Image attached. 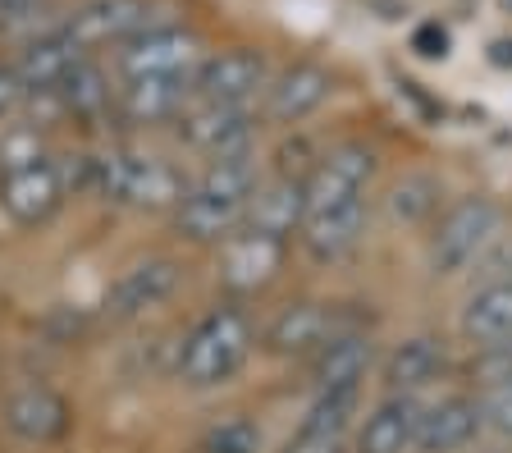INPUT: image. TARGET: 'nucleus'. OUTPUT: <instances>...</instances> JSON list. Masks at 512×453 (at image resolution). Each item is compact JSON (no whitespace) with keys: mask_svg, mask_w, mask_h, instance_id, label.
I'll list each match as a JSON object with an SVG mask.
<instances>
[{"mask_svg":"<svg viewBox=\"0 0 512 453\" xmlns=\"http://www.w3.org/2000/svg\"><path fill=\"white\" fill-rule=\"evenodd\" d=\"M480 426L503 440H512V376L508 380H494V385L480 389Z\"/></svg>","mask_w":512,"mask_h":453,"instance_id":"29","label":"nucleus"},{"mask_svg":"<svg viewBox=\"0 0 512 453\" xmlns=\"http://www.w3.org/2000/svg\"><path fill=\"white\" fill-rule=\"evenodd\" d=\"M206 42L192 28H179V23H160L151 33L133 37L115 51V69L119 78H197L206 60Z\"/></svg>","mask_w":512,"mask_h":453,"instance_id":"6","label":"nucleus"},{"mask_svg":"<svg viewBox=\"0 0 512 453\" xmlns=\"http://www.w3.org/2000/svg\"><path fill=\"white\" fill-rule=\"evenodd\" d=\"M416 421H421V403L412 394H389L362 421L352 449L357 453H407L416 444Z\"/></svg>","mask_w":512,"mask_h":453,"instance_id":"21","label":"nucleus"},{"mask_svg":"<svg viewBox=\"0 0 512 453\" xmlns=\"http://www.w3.org/2000/svg\"><path fill=\"white\" fill-rule=\"evenodd\" d=\"M375 165L380 161H375V151L366 142H339V147H330L307 174V206L302 211L366 197V188L375 179Z\"/></svg>","mask_w":512,"mask_h":453,"instance_id":"10","label":"nucleus"},{"mask_svg":"<svg viewBox=\"0 0 512 453\" xmlns=\"http://www.w3.org/2000/svg\"><path fill=\"white\" fill-rule=\"evenodd\" d=\"M375 367V339L366 330L334 339L330 348H320L311 357V385L316 394H362L366 371Z\"/></svg>","mask_w":512,"mask_h":453,"instance_id":"17","label":"nucleus"},{"mask_svg":"<svg viewBox=\"0 0 512 453\" xmlns=\"http://www.w3.org/2000/svg\"><path fill=\"white\" fill-rule=\"evenodd\" d=\"M494 60H499V65H512V42H499V46H494Z\"/></svg>","mask_w":512,"mask_h":453,"instance_id":"34","label":"nucleus"},{"mask_svg":"<svg viewBox=\"0 0 512 453\" xmlns=\"http://www.w3.org/2000/svg\"><path fill=\"white\" fill-rule=\"evenodd\" d=\"M284 453H348V440H343V435H311V431H298L293 440L284 444Z\"/></svg>","mask_w":512,"mask_h":453,"instance_id":"30","label":"nucleus"},{"mask_svg":"<svg viewBox=\"0 0 512 453\" xmlns=\"http://www.w3.org/2000/svg\"><path fill=\"white\" fill-rule=\"evenodd\" d=\"M183 284V270L174 257H147L138 266H128L110 289V316L119 321H138V316L156 312L160 302H170Z\"/></svg>","mask_w":512,"mask_h":453,"instance_id":"15","label":"nucleus"},{"mask_svg":"<svg viewBox=\"0 0 512 453\" xmlns=\"http://www.w3.org/2000/svg\"><path fill=\"white\" fill-rule=\"evenodd\" d=\"M366 216H371V202L366 197H352V202H334V206H316V211H302V252L320 266L343 261L357 243H362Z\"/></svg>","mask_w":512,"mask_h":453,"instance_id":"11","label":"nucleus"},{"mask_svg":"<svg viewBox=\"0 0 512 453\" xmlns=\"http://www.w3.org/2000/svg\"><path fill=\"white\" fill-rule=\"evenodd\" d=\"M74 60H83V51L64 37L60 23L46 28V33H37V37H28L23 51H19V60H14V74H19V83H23V97H51L55 87L64 83V74L74 69Z\"/></svg>","mask_w":512,"mask_h":453,"instance_id":"16","label":"nucleus"},{"mask_svg":"<svg viewBox=\"0 0 512 453\" xmlns=\"http://www.w3.org/2000/svg\"><path fill=\"white\" fill-rule=\"evenodd\" d=\"M42 161H51V156H46L42 129H32V124H10V129H0V174L28 170V165H42Z\"/></svg>","mask_w":512,"mask_h":453,"instance_id":"27","label":"nucleus"},{"mask_svg":"<svg viewBox=\"0 0 512 453\" xmlns=\"http://www.w3.org/2000/svg\"><path fill=\"white\" fill-rule=\"evenodd\" d=\"M499 234H503V206L494 197H476V193L458 197L430 229V248H426L430 270L435 275H462L499 243Z\"/></svg>","mask_w":512,"mask_h":453,"instance_id":"3","label":"nucleus"},{"mask_svg":"<svg viewBox=\"0 0 512 453\" xmlns=\"http://www.w3.org/2000/svg\"><path fill=\"white\" fill-rule=\"evenodd\" d=\"M19 106H23L19 74H14V65H0V124H5V119H10Z\"/></svg>","mask_w":512,"mask_h":453,"instance_id":"31","label":"nucleus"},{"mask_svg":"<svg viewBox=\"0 0 512 453\" xmlns=\"http://www.w3.org/2000/svg\"><path fill=\"white\" fill-rule=\"evenodd\" d=\"M302 206H307V174H275L266 184H256L243 225L288 243L302 229Z\"/></svg>","mask_w":512,"mask_h":453,"instance_id":"19","label":"nucleus"},{"mask_svg":"<svg viewBox=\"0 0 512 453\" xmlns=\"http://www.w3.org/2000/svg\"><path fill=\"white\" fill-rule=\"evenodd\" d=\"M0 417H5V431L19 435L23 444H55L74 426L69 399L55 394L51 385H37V380L14 389L10 399H5V408H0Z\"/></svg>","mask_w":512,"mask_h":453,"instance_id":"12","label":"nucleus"},{"mask_svg":"<svg viewBox=\"0 0 512 453\" xmlns=\"http://www.w3.org/2000/svg\"><path fill=\"white\" fill-rule=\"evenodd\" d=\"M288 243L275 234H261L252 225H238L234 234L220 243V284L234 298H252V293L270 289L284 270Z\"/></svg>","mask_w":512,"mask_h":453,"instance_id":"8","label":"nucleus"},{"mask_svg":"<svg viewBox=\"0 0 512 453\" xmlns=\"http://www.w3.org/2000/svg\"><path fill=\"white\" fill-rule=\"evenodd\" d=\"M32 5H37V0H0V28H14V23H23L32 14Z\"/></svg>","mask_w":512,"mask_h":453,"instance_id":"33","label":"nucleus"},{"mask_svg":"<svg viewBox=\"0 0 512 453\" xmlns=\"http://www.w3.org/2000/svg\"><path fill=\"white\" fill-rule=\"evenodd\" d=\"M160 23L165 19H160L156 0H83V5H74V10L64 14L60 28L83 55H96V51H106V46L119 51L124 42L151 33Z\"/></svg>","mask_w":512,"mask_h":453,"instance_id":"4","label":"nucleus"},{"mask_svg":"<svg viewBox=\"0 0 512 453\" xmlns=\"http://www.w3.org/2000/svg\"><path fill=\"white\" fill-rule=\"evenodd\" d=\"M64 197H69V188H64L55 161L0 174V206H5V216L19 220V225H46L64 206Z\"/></svg>","mask_w":512,"mask_h":453,"instance_id":"14","label":"nucleus"},{"mask_svg":"<svg viewBox=\"0 0 512 453\" xmlns=\"http://www.w3.org/2000/svg\"><path fill=\"white\" fill-rule=\"evenodd\" d=\"M352 330H366L352 307H339V302H293L266 325L261 344L275 357H316L320 348H330L334 339L352 335Z\"/></svg>","mask_w":512,"mask_h":453,"instance_id":"5","label":"nucleus"},{"mask_svg":"<svg viewBox=\"0 0 512 453\" xmlns=\"http://www.w3.org/2000/svg\"><path fill=\"white\" fill-rule=\"evenodd\" d=\"M412 46H416L421 55H426V60H435V55H444V51H448V33L439 28V23H426V28H421V33L412 37Z\"/></svg>","mask_w":512,"mask_h":453,"instance_id":"32","label":"nucleus"},{"mask_svg":"<svg viewBox=\"0 0 512 453\" xmlns=\"http://www.w3.org/2000/svg\"><path fill=\"white\" fill-rule=\"evenodd\" d=\"M508 5H512V0H508Z\"/></svg>","mask_w":512,"mask_h":453,"instance_id":"35","label":"nucleus"},{"mask_svg":"<svg viewBox=\"0 0 512 453\" xmlns=\"http://www.w3.org/2000/svg\"><path fill=\"white\" fill-rule=\"evenodd\" d=\"M480 431H485V426H480V403L467 399V394H453V399H439V403H430V408H421L412 449L458 453V449H467Z\"/></svg>","mask_w":512,"mask_h":453,"instance_id":"18","label":"nucleus"},{"mask_svg":"<svg viewBox=\"0 0 512 453\" xmlns=\"http://www.w3.org/2000/svg\"><path fill=\"white\" fill-rule=\"evenodd\" d=\"M357 399H362V394H316L298 431H311V435H348L352 417H357Z\"/></svg>","mask_w":512,"mask_h":453,"instance_id":"26","label":"nucleus"},{"mask_svg":"<svg viewBox=\"0 0 512 453\" xmlns=\"http://www.w3.org/2000/svg\"><path fill=\"white\" fill-rule=\"evenodd\" d=\"M270 65L256 46H229V51H211L192 78V97L224 101V106H252L256 97H266Z\"/></svg>","mask_w":512,"mask_h":453,"instance_id":"9","label":"nucleus"},{"mask_svg":"<svg viewBox=\"0 0 512 453\" xmlns=\"http://www.w3.org/2000/svg\"><path fill=\"white\" fill-rule=\"evenodd\" d=\"M256 161L252 156H229L211 161L174 206V229L188 243H224L247 220V206L256 193Z\"/></svg>","mask_w":512,"mask_h":453,"instance_id":"1","label":"nucleus"},{"mask_svg":"<svg viewBox=\"0 0 512 453\" xmlns=\"http://www.w3.org/2000/svg\"><path fill=\"white\" fill-rule=\"evenodd\" d=\"M334 92L330 69H320L316 60H293L288 69H279L270 78L266 97H261V110H266L270 124H302L307 115H316Z\"/></svg>","mask_w":512,"mask_h":453,"instance_id":"13","label":"nucleus"},{"mask_svg":"<svg viewBox=\"0 0 512 453\" xmlns=\"http://www.w3.org/2000/svg\"><path fill=\"white\" fill-rule=\"evenodd\" d=\"M462 335L467 344L485 348H512V280H494L476 289L462 307Z\"/></svg>","mask_w":512,"mask_h":453,"instance_id":"22","label":"nucleus"},{"mask_svg":"<svg viewBox=\"0 0 512 453\" xmlns=\"http://www.w3.org/2000/svg\"><path fill=\"white\" fill-rule=\"evenodd\" d=\"M256 348V325L243 302H220L179 344V380L192 389H215L234 380Z\"/></svg>","mask_w":512,"mask_h":453,"instance_id":"2","label":"nucleus"},{"mask_svg":"<svg viewBox=\"0 0 512 453\" xmlns=\"http://www.w3.org/2000/svg\"><path fill=\"white\" fill-rule=\"evenodd\" d=\"M119 87H110V74L101 69L96 55H83L74 60V69L64 74V83L55 87V101H60L64 115L83 119V124H101V119L115 110Z\"/></svg>","mask_w":512,"mask_h":453,"instance_id":"23","label":"nucleus"},{"mask_svg":"<svg viewBox=\"0 0 512 453\" xmlns=\"http://www.w3.org/2000/svg\"><path fill=\"white\" fill-rule=\"evenodd\" d=\"M439 211V179L435 174H403L389 188V220L394 225H426Z\"/></svg>","mask_w":512,"mask_h":453,"instance_id":"25","label":"nucleus"},{"mask_svg":"<svg viewBox=\"0 0 512 453\" xmlns=\"http://www.w3.org/2000/svg\"><path fill=\"white\" fill-rule=\"evenodd\" d=\"M188 101H192L188 78H124L115 110L128 124H165V119H179V110Z\"/></svg>","mask_w":512,"mask_h":453,"instance_id":"20","label":"nucleus"},{"mask_svg":"<svg viewBox=\"0 0 512 453\" xmlns=\"http://www.w3.org/2000/svg\"><path fill=\"white\" fill-rule=\"evenodd\" d=\"M444 367H448L444 344L430 335H412L384 357V385H389V394H412L416 399V389L435 385L444 376Z\"/></svg>","mask_w":512,"mask_h":453,"instance_id":"24","label":"nucleus"},{"mask_svg":"<svg viewBox=\"0 0 512 453\" xmlns=\"http://www.w3.org/2000/svg\"><path fill=\"white\" fill-rule=\"evenodd\" d=\"M261 449V431L247 417H229L220 426H211L202 440V453H256Z\"/></svg>","mask_w":512,"mask_h":453,"instance_id":"28","label":"nucleus"},{"mask_svg":"<svg viewBox=\"0 0 512 453\" xmlns=\"http://www.w3.org/2000/svg\"><path fill=\"white\" fill-rule=\"evenodd\" d=\"M179 138L192 151H202L206 161H229V156H252V133L256 119L252 106H224V101L192 97L179 110Z\"/></svg>","mask_w":512,"mask_h":453,"instance_id":"7","label":"nucleus"}]
</instances>
